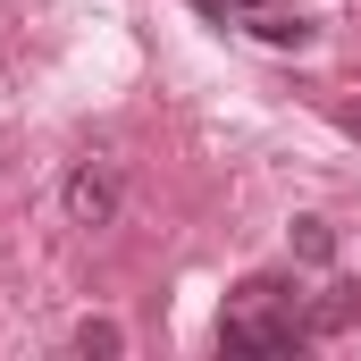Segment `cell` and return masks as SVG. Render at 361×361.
<instances>
[{
  "label": "cell",
  "instance_id": "8992f818",
  "mask_svg": "<svg viewBox=\"0 0 361 361\" xmlns=\"http://www.w3.org/2000/svg\"><path fill=\"white\" fill-rule=\"evenodd\" d=\"M76 353H126V328H118V319H76Z\"/></svg>",
  "mask_w": 361,
  "mask_h": 361
},
{
  "label": "cell",
  "instance_id": "5b68a950",
  "mask_svg": "<svg viewBox=\"0 0 361 361\" xmlns=\"http://www.w3.org/2000/svg\"><path fill=\"white\" fill-rule=\"evenodd\" d=\"M294 261L328 269V261H336V227H328V219H294Z\"/></svg>",
  "mask_w": 361,
  "mask_h": 361
},
{
  "label": "cell",
  "instance_id": "277c9868",
  "mask_svg": "<svg viewBox=\"0 0 361 361\" xmlns=\"http://www.w3.org/2000/svg\"><path fill=\"white\" fill-rule=\"evenodd\" d=\"M353 319H361V286H353V277L319 286V294H311V311H302V328H311V336H345Z\"/></svg>",
  "mask_w": 361,
  "mask_h": 361
},
{
  "label": "cell",
  "instance_id": "52a82bcc",
  "mask_svg": "<svg viewBox=\"0 0 361 361\" xmlns=\"http://www.w3.org/2000/svg\"><path fill=\"white\" fill-rule=\"evenodd\" d=\"M353 135H361V101H353Z\"/></svg>",
  "mask_w": 361,
  "mask_h": 361
},
{
  "label": "cell",
  "instance_id": "6da1fadb",
  "mask_svg": "<svg viewBox=\"0 0 361 361\" xmlns=\"http://www.w3.org/2000/svg\"><path fill=\"white\" fill-rule=\"evenodd\" d=\"M219 345H227V353H302L311 328H302L294 294H244V286H235V302H227V319H219Z\"/></svg>",
  "mask_w": 361,
  "mask_h": 361
},
{
  "label": "cell",
  "instance_id": "7a4b0ae2",
  "mask_svg": "<svg viewBox=\"0 0 361 361\" xmlns=\"http://www.w3.org/2000/svg\"><path fill=\"white\" fill-rule=\"evenodd\" d=\"M210 25H235V34H252V42H269V51H311V17L294 8V0H193Z\"/></svg>",
  "mask_w": 361,
  "mask_h": 361
},
{
  "label": "cell",
  "instance_id": "3957f363",
  "mask_svg": "<svg viewBox=\"0 0 361 361\" xmlns=\"http://www.w3.org/2000/svg\"><path fill=\"white\" fill-rule=\"evenodd\" d=\"M59 202H68V227H118V202H126L118 160H76L68 185H59Z\"/></svg>",
  "mask_w": 361,
  "mask_h": 361
}]
</instances>
